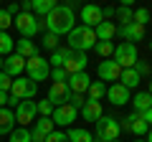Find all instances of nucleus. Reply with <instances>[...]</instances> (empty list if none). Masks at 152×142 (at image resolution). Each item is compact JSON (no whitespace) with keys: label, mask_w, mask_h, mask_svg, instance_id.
<instances>
[{"label":"nucleus","mask_w":152,"mask_h":142,"mask_svg":"<svg viewBox=\"0 0 152 142\" xmlns=\"http://www.w3.org/2000/svg\"><path fill=\"white\" fill-rule=\"evenodd\" d=\"M43 20H46V33H53V36H69L76 28V15L69 5H56Z\"/></svg>","instance_id":"f257e3e1"},{"label":"nucleus","mask_w":152,"mask_h":142,"mask_svg":"<svg viewBox=\"0 0 152 142\" xmlns=\"http://www.w3.org/2000/svg\"><path fill=\"white\" fill-rule=\"evenodd\" d=\"M66 46H69L71 51H76V53H86V51H91L94 46H96V33H94V28L76 26L74 31L66 36Z\"/></svg>","instance_id":"f03ea898"},{"label":"nucleus","mask_w":152,"mask_h":142,"mask_svg":"<svg viewBox=\"0 0 152 142\" xmlns=\"http://www.w3.org/2000/svg\"><path fill=\"white\" fill-rule=\"evenodd\" d=\"M94 130H96V142H114V140H119V119H114V117H99V122L94 124Z\"/></svg>","instance_id":"7ed1b4c3"},{"label":"nucleus","mask_w":152,"mask_h":142,"mask_svg":"<svg viewBox=\"0 0 152 142\" xmlns=\"http://www.w3.org/2000/svg\"><path fill=\"white\" fill-rule=\"evenodd\" d=\"M48 74H51V66H48V61H46L43 56H33V59L26 61V76L31 79V81H36V84L46 81Z\"/></svg>","instance_id":"20e7f679"},{"label":"nucleus","mask_w":152,"mask_h":142,"mask_svg":"<svg viewBox=\"0 0 152 142\" xmlns=\"http://www.w3.org/2000/svg\"><path fill=\"white\" fill-rule=\"evenodd\" d=\"M122 69H132V66L140 61V53H137V46L134 43H124L122 41L119 46H114V56H112Z\"/></svg>","instance_id":"39448f33"},{"label":"nucleus","mask_w":152,"mask_h":142,"mask_svg":"<svg viewBox=\"0 0 152 142\" xmlns=\"http://www.w3.org/2000/svg\"><path fill=\"white\" fill-rule=\"evenodd\" d=\"M13 26L18 28L20 38H33L36 33H41V28H38V18L33 15V13H20V15H15V18H13Z\"/></svg>","instance_id":"423d86ee"},{"label":"nucleus","mask_w":152,"mask_h":142,"mask_svg":"<svg viewBox=\"0 0 152 142\" xmlns=\"http://www.w3.org/2000/svg\"><path fill=\"white\" fill-rule=\"evenodd\" d=\"M10 94L15 99H20V102H26V99H33L38 94V84L31 81L28 76H18L13 79V86H10Z\"/></svg>","instance_id":"0eeeda50"},{"label":"nucleus","mask_w":152,"mask_h":142,"mask_svg":"<svg viewBox=\"0 0 152 142\" xmlns=\"http://www.w3.org/2000/svg\"><path fill=\"white\" fill-rule=\"evenodd\" d=\"M36 114H38V107L36 102H31V99H26V102H20L15 107V124L18 127H28L36 122Z\"/></svg>","instance_id":"6e6552de"},{"label":"nucleus","mask_w":152,"mask_h":142,"mask_svg":"<svg viewBox=\"0 0 152 142\" xmlns=\"http://www.w3.org/2000/svg\"><path fill=\"white\" fill-rule=\"evenodd\" d=\"M96 74H99V81H119V74H122V66L117 64L114 59H104V61H99V69H96Z\"/></svg>","instance_id":"1a4fd4ad"},{"label":"nucleus","mask_w":152,"mask_h":142,"mask_svg":"<svg viewBox=\"0 0 152 142\" xmlns=\"http://www.w3.org/2000/svg\"><path fill=\"white\" fill-rule=\"evenodd\" d=\"M76 117H79V112L71 107V104H61V107H56L53 114H51V122L58 127H69L71 122H76Z\"/></svg>","instance_id":"9d476101"},{"label":"nucleus","mask_w":152,"mask_h":142,"mask_svg":"<svg viewBox=\"0 0 152 142\" xmlns=\"http://www.w3.org/2000/svg\"><path fill=\"white\" fill-rule=\"evenodd\" d=\"M23 71H26V59H23V56L10 53V56L3 59V74H8L10 79H18Z\"/></svg>","instance_id":"9b49d317"},{"label":"nucleus","mask_w":152,"mask_h":142,"mask_svg":"<svg viewBox=\"0 0 152 142\" xmlns=\"http://www.w3.org/2000/svg\"><path fill=\"white\" fill-rule=\"evenodd\" d=\"M117 36H119L124 43H134V41H142V38H145V26H137V23L117 26Z\"/></svg>","instance_id":"f8f14e48"},{"label":"nucleus","mask_w":152,"mask_h":142,"mask_svg":"<svg viewBox=\"0 0 152 142\" xmlns=\"http://www.w3.org/2000/svg\"><path fill=\"white\" fill-rule=\"evenodd\" d=\"M48 99L53 107H61V104H69V99H71V89H69V84H51V89H48Z\"/></svg>","instance_id":"ddd939ff"},{"label":"nucleus","mask_w":152,"mask_h":142,"mask_svg":"<svg viewBox=\"0 0 152 142\" xmlns=\"http://www.w3.org/2000/svg\"><path fill=\"white\" fill-rule=\"evenodd\" d=\"M107 99L114 104V107H122V104L132 102V91H129V89H124L119 81H117V84H112V86L107 89Z\"/></svg>","instance_id":"4468645a"},{"label":"nucleus","mask_w":152,"mask_h":142,"mask_svg":"<svg viewBox=\"0 0 152 142\" xmlns=\"http://www.w3.org/2000/svg\"><path fill=\"white\" fill-rule=\"evenodd\" d=\"M53 132V122L48 117H41L38 122H33V130H31V140L33 142H46V137Z\"/></svg>","instance_id":"2eb2a0df"},{"label":"nucleus","mask_w":152,"mask_h":142,"mask_svg":"<svg viewBox=\"0 0 152 142\" xmlns=\"http://www.w3.org/2000/svg\"><path fill=\"white\" fill-rule=\"evenodd\" d=\"M66 84H69L71 94H84V97H86L91 79H89V74H86V71H81V74H74V76H69V79H66Z\"/></svg>","instance_id":"dca6fc26"},{"label":"nucleus","mask_w":152,"mask_h":142,"mask_svg":"<svg viewBox=\"0 0 152 142\" xmlns=\"http://www.w3.org/2000/svg\"><path fill=\"white\" fill-rule=\"evenodd\" d=\"M99 23H102V8L99 5H84L81 8V26L96 28Z\"/></svg>","instance_id":"f3484780"},{"label":"nucleus","mask_w":152,"mask_h":142,"mask_svg":"<svg viewBox=\"0 0 152 142\" xmlns=\"http://www.w3.org/2000/svg\"><path fill=\"white\" fill-rule=\"evenodd\" d=\"M86 64H89L86 53H76V51H74V56L66 61L64 69H66V74H69V76H74V74H81V71H86Z\"/></svg>","instance_id":"a211bd4d"},{"label":"nucleus","mask_w":152,"mask_h":142,"mask_svg":"<svg viewBox=\"0 0 152 142\" xmlns=\"http://www.w3.org/2000/svg\"><path fill=\"white\" fill-rule=\"evenodd\" d=\"M102 114H104L102 102H91V99H86V104L81 107V117H84V122H94V124H96Z\"/></svg>","instance_id":"6ab92c4d"},{"label":"nucleus","mask_w":152,"mask_h":142,"mask_svg":"<svg viewBox=\"0 0 152 142\" xmlns=\"http://www.w3.org/2000/svg\"><path fill=\"white\" fill-rule=\"evenodd\" d=\"M71 56H74V51H71L69 46H58V48H56L53 53H51L48 66H51V69H64V66H66V61H69Z\"/></svg>","instance_id":"aec40b11"},{"label":"nucleus","mask_w":152,"mask_h":142,"mask_svg":"<svg viewBox=\"0 0 152 142\" xmlns=\"http://www.w3.org/2000/svg\"><path fill=\"white\" fill-rule=\"evenodd\" d=\"M15 112L8 109V107H3L0 109V135H10L13 130H15Z\"/></svg>","instance_id":"412c9836"},{"label":"nucleus","mask_w":152,"mask_h":142,"mask_svg":"<svg viewBox=\"0 0 152 142\" xmlns=\"http://www.w3.org/2000/svg\"><path fill=\"white\" fill-rule=\"evenodd\" d=\"M56 8V0H31V13L36 18H46Z\"/></svg>","instance_id":"4be33fe9"},{"label":"nucleus","mask_w":152,"mask_h":142,"mask_svg":"<svg viewBox=\"0 0 152 142\" xmlns=\"http://www.w3.org/2000/svg\"><path fill=\"white\" fill-rule=\"evenodd\" d=\"M15 53L28 61V59H33V56H38V48H36V43H33L31 38H20V41H15Z\"/></svg>","instance_id":"5701e85b"},{"label":"nucleus","mask_w":152,"mask_h":142,"mask_svg":"<svg viewBox=\"0 0 152 142\" xmlns=\"http://www.w3.org/2000/svg\"><path fill=\"white\" fill-rule=\"evenodd\" d=\"M94 33H96V41H112L114 36H117V26H114L112 20H102L94 28Z\"/></svg>","instance_id":"b1692460"},{"label":"nucleus","mask_w":152,"mask_h":142,"mask_svg":"<svg viewBox=\"0 0 152 142\" xmlns=\"http://www.w3.org/2000/svg\"><path fill=\"white\" fill-rule=\"evenodd\" d=\"M127 119H129V132H132V135H137V137L147 135V122L142 119L140 112H132V114H127Z\"/></svg>","instance_id":"393cba45"},{"label":"nucleus","mask_w":152,"mask_h":142,"mask_svg":"<svg viewBox=\"0 0 152 142\" xmlns=\"http://www.w3.org/2000/svg\"><path fill=\"white\" fill-rule=\"evenodd\" d=\"M119 84H122L124 89H129V91H132V89L140 86V74H137L134 69H122V74H119Z\"/></svg>","instance_id":"a878e982"},{"label":"nucleus","mask_w":152,"mask_h":142,"mask_svg":"<svg viewBox=\"0 0 152 142\" xmlns=\"http://www.w3.org/2000/svg\"><path fill=\"white\" fill-rule=\"evenodd\" d=\"M132 107H134V112H147L152 107V97L147 91H137L132 97Z\"/></svg>","instance_id":"bb28decb"},{"label":"nucleus","mask_w":152,"mask_h":142,"mask_svg":"<svg viewBox=\"0 0 152 142\" xmlns=\"http://www.w3.org/2000/svg\"><path fill=\"white\" fill-rule=\"evenodd\" d=\"M66 137H69V142H94V135L89 130H81V127H71Z\"/></svg>","instance_id":"cd10ccee"},{"label":"nucleus","mask_w":152,"mask_h":142,"mask_svg":"<svg viewBox=\"0 0 152 142\" xmlns=\"http://www.w3.org/2000/svg\"><path fill=\"white\" fill-rule=\"evenodd\" d=\"M86 94H89V99H91V102H102V99L107 97V84H104V81H91Z\"/></svg>","instance_id":"c85d7f7f"},{"label":"nucleus","mask_w":152,"mask_h":142,"mask_svg":"<svg viewBox=\"0 0 152 142\" xmlns=\"http://www.w3.org/2000/svg\"><path fill=\"white\" fill-rule=\"evenodd\" d=\"M13 48H15V41L8 36V31H0V59L10 56V53H13Z\"/></svg>","instance_id":"c756f323"},{"label":"nucleus","mask_w":152,"mask_h":142,"mask_svg":"<svg viewBox=\"0 0 152 142\" xmlns=\"http://www.w3.org/2000/svg\"><path fill=\"white\" fill-rule=\"evenodd\" d=\"M114 15L119 18V26H127V23H132V20H134V10H132L129 5H119Z\"/></svg>","instance_id":"7c9ffc66"},{"label":"nucleus","mask_w":152,"mask_h":142,"mask_svg":"<svg viewBox=\"0 0 152 142\" xmlns=\"http://www.w3.org/2000/svg\"><path fill=\"white\" fill-rule=\"evenodd\" d=\"M8 142H33L31 140V130H28V127H15V130L10 132V140Z\"/></svg>","instance_id":"2f4dec72"},{"label":"nucleus","mask_w":152,"mask_h":142,"mask_svg":"<svg viewBox=\"0 0 152 142\" xmlns=\"http://www.w3.org/2000/svg\"><path fill=\"white\" fill-rule=\"evenodd\" d=\"M94 48H96V53L102 56V59H112V56H114V43H112V41H96Z\"/></svg>","instance_id":"473e14b6"},{"label":"nucleus","mask_w":152,"mask_h":142,"mask_svg":"<svg viewBox=\"0 0 152 142\" xmlns=\"http://www.w3.org/2000/svg\"><path fill=\"white\" fill-rule=\"evenodd\" d=\"M150 10H147V8H137L134 10V20L132 23H137V26H147V23H150Z\"/></svg>","instance_id":"72a5a7b5"},{"label":"nucleus","mask_w":152,"mask_h":142,"mask_svg":"<svg viewBox=\"0 0 152 142\" xmlns=\"http://www.w3.org/2000/svg\"><path fill=\"white\" fill-rule=\"evenodd\" d=\"M36 107H38V114L48 117V119H51V114H53V109H56L53 104L48 102V99H43V102H36Z\"/></svg>","instance_id":"f704fd0d"},{"label":"nucleus","mask_w":152,"mask_h":142,"mask_svg":"<svg viewBox=\"0 0 152 142\" xmlns=\"http://www.w3.org/2000/svg\"><path fill=\"white\" fill-rule=\"evenodd\" d=\"M43 48L53 53V51L58 48V36H53V33H46V36H43Z\"/></svg>","instance_id":"c9c22d12"},{"label":"nucleus","mask_w":152,"mask_h":142,"mask_svg":"<svg viewBox=\"0 0 152 142\" xmlns=\"http://www.w3.org/2000/svg\"><path fill=\"white\" fill-rule=\"evenodd\" d=\"M48 79H53V84H66V79H69V74H66V69H51Z\"/></svg>","instance_id":"e433bc0d"},{"label":"nucleus","mask_w":152,"mask_h":142,"mask_svg":"<svg viewBox=\"0 0 152 142\" xmlns=\"http://www.w3.org/2000/svg\"><path fill=\"white\" fill-rule=\"evenodd\" d=\"M69 104H71V107H74L76 112H81V107H84V104H86V97H84V94H71Z\"/></svg>","instance_id":"4c0bfd02"},{"label":"nucleus","mask_w":152,"mask_h":142,"mask_svg":"<svg viewBox=\"0 0 152 142\" xmlns=\"http://www.w3.org/2000/svg\"><path fill=\"white\" fill-rule=\"evenodd\" d=\"M132 69L140 74V79H142V76H150V74H152V69H150V64H147V61H137Z\"/></svg>","instance_id":"58836bf2"},{"label":"nucleus","mask_w":152,"mask_h":142,"mask_svg":"<svg viewBox=\"0 0 152 142\" xmlns=\"http://www.w3.org/2000/svg\"><path fill=\"white\" fill-rule=\"evenodd\" d=\"M10 86H13V79L8 76V74H3V71H0V91L8 94V91H10Z\"/></svg>","instance_id":"ea45409f"},{"label":"nucleus","mask_w":152,"mask_h":142,"mask_svg":"<svg viewBox=\"0 0 152 142\" xmlns=\"http://www.w3.org/2000/svg\"><path fill=\"white\" fill-rule=\"evenodd\" d=\"M46 142H69V137H66V132H58V130H53L48 137H46Z\"/></svg>","instance_id":"a19ab883"},{"label":"nucleus","mask_w":152,"mask_h":142,"mask_svg":"<svg viewBox=\"0 0 152 142\" xmlns=\"http://www.w3.org/2000/svg\"><path fill=\"white\" fill-rule=\"evenodd\" d=\"M10 26H13V18L8 15L5 10H0V31H8Z\"/></svg>","instance_id":"79ce46f5"},{"label":"nucleus","mask_w":152,"mask_h":142,"mask_svg":"<svg viewBox=\"0 0 152 142\" xmlns=\"http://www.w3.org/2000/svg\"><path fill=\"white\" fill-rule=\"evenodd\" d=\"M5 13H8L10 18H13V15H20V5H15V3H10V5L5 8Z\"/></svg>","instance_id":"37998d69"},{"label":"nucleus","mask_w":152,"mask_h":142,"mask_svg":"<svg viewBox=\"0 0 152 142\" xmlns=\"http://www.w3.org/2000/svg\"><path fill=\"white\" fill-rule=\"evenodd\" d=\"M114 13H117V8H102V20H109V18H114Z\"/></svg>","instance_id":"c03bdc74"},{"label":"nucleus","mask_w":152,"mask_h":142,"mask_svg":"<svg viewBox=\"0 0 152 142\" xmlns=\"http://www.w3.org/2000/svg\"><path fill=\"white\" fill-rule=\"evenodd\" d=\"M140 114H142V119L147 122V127H152V107H150L147 112H140Z\"/></svg>","instance_id":"a18cd8bd"},{"label":"nucleus","mask_w":152,"mask_h":142,"mask_svg":"<svg viewBox=\"0 0 152 142\" xmlns=\"http://www.w3.org/2000/svg\"><path fill=\"white\" fill-rule=\"evenodd\" d=\"M3 107H8V94L0 91V109H3Z\"/></svg>","instance_id":"49530a36"},{"label":"nucleus","mask_w":152,"mask_h":142,"mask_svg":"<svg viewBox=\"0 0 152 142\" xmlns=\"http://www.w3.org/2000/svg\"><path fill=\"white\" fill-rule=\"evenodd\" d=\"M145 142H152V130H147V140Z\"/></svg>","instance_id":"de8ad7c7"},{"label":"nucleus","mask_w":152,"mask_h":142,"mask_svg":"<svg viewBox=\"0 0 152 142\" xmlns=\"http://www.w3.org/2000/svg\"><path fill=\"white\" fill-rule=\"evenodd\" d=\"M147 94H150V97H152V79H150V86H147Z\"/></svg>","instance_id":"09e8293b"},{"label":"nucleus","mask_w":152,"mask_h":142,"mask_svg":"<svg viewBox=\"0 0 152 142\" xmlns=\"http://www.w3.org/2000/svg\"><path fill=\"white\" fill-rule=\"evenodd\" d=\"M0 71H3V59H0Z\"/></svg>","instance_id":"8fccbe9b"},{"label":"nucleus","mask_w":152,"mask_h":142,"mask_svg":"<svg viewBox=\"0 0 152 142\" xmlns=\"http://www.w3.org/2000/svg\"><path fill=\"white\" fill-rule=\"evenodd\" d=\"M147 46H150V48H152V41H147Z\"/></svg>","instance_id":"3c124183"},{"label":"nucleus","mask_w":152,"mask_h":142,"mask_svg":"<svg viewBox=\"0 0 152 142\" xmlns=\"http://www.w3.org/2000/svg\"><path fill=\"white\" fill-rule=\"evenodd\" d=\"M134 142H145V140H134Z\"/></svg>","instance_id":"603ef678"},{"label":"nucleus","mask_w":152,"mask_h":142,"mask_svg":"<svg viewBox=\"0 0 152 142\" xmlns=\"http://www.w3.org/2000/svg\"><path fill=\"white\" fill-rule=\"evenodd\" d=\"M114 142H119V140H114Z\"/></svg>","instance_id":"864d4df0"},{"label":"nucleus","mask_w":152,"mask_h":142,"mask_svg":"<svg viewBox=\"0 0 152 142\" xmlns=\"http://www.w3.org/2000/svg\"><path fill=\"white\" fill-rule=\"evenodd\" d=\"M94 142H96V140H94Z\"/></svg>","instance_id":"5fc2aeb1"}]
</instances>
